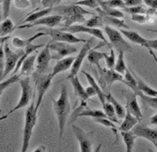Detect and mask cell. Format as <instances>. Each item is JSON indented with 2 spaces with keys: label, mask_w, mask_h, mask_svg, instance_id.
<instances>
[{
  "label": "cell",
  "mask_w": 157,
  "mask_h": 152,
  "mask_svg": "<svg viewBox=\"0 0 157 152\" xmlns=\"http://www.w3.org/2000/svg\"><path fill=\"white\" fill-rule=\"evenodd\" d=\"M63 20V16L59 14L48 15V16L46 15L33 23H25V24L18 25L16 27V29H28L38 25H43L47 28H53L59 24Z\"/></svg>",
  "instance_id": "4fadbf2b"
},
{
  "label": "cell",
  "mask_w": 157,
  "mask_h": 152,
  "mask_svg": "<svg viewBox=\"0 0 157 152\" xmlns=\"http://www.w3.org/2000/svg\"><path fill=\"white\" fill-rule=\"evenodd\" d=\"M94 41V37H92L91 39H89L85 43H84L83 46L82 47L81 49L80 50L79 53L75 59V61L73 64L71 71L69 74V76L67 77L66 80H69L73 77L77 76V73L79 72V70L81 68V65L83 64V62L85 60L86 56H87L89 52L92 49V45Z\"/></svg>",
  "instance_id": "8fae6325"
},
{
  "label": "cell",
  "mask_w": 157,
  "mask_h": 152,
  "mask_svg": "<svg viewBox=\"0 0 157 152\" xmlns=\"http://www.w3.org/2000/svg\"><path fill=\"white\" fill-rule=\"evenodd\" d=\"M119 30L125 37L127 38L129 41L133 43V44L144 47V48L148 49V40L143 37L142 36H140L139 33L135 32V31L125 29H120Z\"/></svg>",
  "instance_id": "ffe728a7"
},
{
  "label": "cell",
  "mask_w": 157,
  "mask_h": 152,
  "mask_svg": "<svg viewBox=\"0 0 157 152\" xmlns=\"http://www.w3.org/2000/svg\"><path fill=\"white\" fill-rule=\"evenodd\" d=\"M35 79L37 92V101L35 104V110L38 111L39 107L42 103L45 94L52 85L53 77L51 73L48 74V75H43V74H38L36 73L35 76Z\"/></svg>",
  "instance_id": "9c48e42d"
},
{
  "label": "cell",
  "mask_w": 157,
  "mask_h": 152,
  "mask_svg": "<svg viewBox=\"0 0 157 152\" xmlns=\"http://www.w3.org/2000/svg\"><path fill=\"white\" fill-rule=\"evenodd\" d=\"M137 96L138 95L133 92L131 94L128 95L127 97L126 107L128 108L129 111H131L133 115L135 116L136 118H138L139 121H141L143 119V115L139 106L138 101H137Z\"/></svg>",
  "instance_id": "d6986e66"
},
{
  "label": "cell",
  "mask_w": 157,
  "mask_h": 152,
  "mask_svg": "<svg viewBox=\"0 0 157 152\" xmlns=\"http://www.w3.org/2000/svg\"><path fill=\"white\" fill-rule=\"evenodd\" d=\"M15 29H16V27L15 26L11 19L8 18L3 19L1 23V28H0V36H1V37L8 36Z\"/></svg>",
  "instance_id": "d6a6232c"
},
{
  "label": "cell",
  "mask_w": 157,
  "mask_h": 152,
  "mask_svg": "<svg viewBox=\"0 0 157 152\" xmlns=\"http://www.w3.org/2000/svg\"><path fill=\"white\" fill-rule=\"evenodd\" d=\"M73 134L79 145L81 152H91L93 149V131L85 132L75 124H72Z\"/></svg>",
  "instance_id": "7c38bea8"
},
{
  "label": "cell",
  "mask_w": 157,
  "mask_h": 152,
  "mask_svg": "<svg viewBox=\"0 0 157 152\" xmlns=\"http://www.w3.org/2000/svg\"><path fill=\"white\" fill-rule=\"evenodd\" d=\"M39 31H42L47 33L48 36H49L52 38V41L66 42L69 44H78V43H85L87 40H83V39L78 38L76 37L72 33H70L66 31L61 30L59 28H40L38 29Z\"/></svg>",
  "instance_id": "5b68a950"
},
{
  "label": "cell",
  "mask_w": 157,
  "mask_h": 152,
  "mask_svg": "<svg viewBox=\"0 0 157 152\" xmlns=\"http://www.w3.org/2000/svg\"><path fill=\"white\" fill-rule=\"evenodd\" d=\"M97 11L99 13V15L101 18L103 19L104 23H106L108 25L116 27V28H120V29H129V27L125 23L124 21L122 19L118 18L115 17L110 16V15H106L103 14L102 11H100L99 9V7L96 9Z\"/></svg>",
  "instance_id": "7402d4cb"
},
{
  "label": "cell",
  "mask_w": 157,
  "mask_h": 152,
  "mask_svg": "<svg viewBox=\"0 0 157 152\" xmlns=\"http://www.w3.org/2000/svg\"><path fill=\"white\" fill-rule=\"evenodd\" d=\"M75 59V57L68 56L57 60L53 68L52 72L51 73L53 78L57 76L58 74L67 71L68 69L71 68Z\"/></svg>",
  "instance_id": "ac0fdd59"
},
{
  "label": "cell",
  "mask_w": 157,
  "mask_h": 152,
  "mask_svg": "<svg viewBox=\"0 0 157 152\" xmlns=\"http://www.w3.org/2000/svg\"><path fill=\"white\" fill-rule=\"evenodd\" d=\"M155 15H156V16L157 17V10H156V12H155Z\"/></svg>",
  "instance_id": "680465c9"
},
{
  "label": "cell",
  "mask_w": 157,
  "mask_h": 152,
  "mask_svg": "<svg viewBox=\"0 0 157 152\" xmlns=\"http://www.w3.org/2000/svg\"><path fill=\"white\" fill-rule=\"evenodd\" d=\"M52 60V52L50 50L48 43L37 55L36 60V73L38 74H44L48 70L50 61Z\"/></svg>",
  "instance_id": "5bb4252c"
},
{
  "label": "cell",
  "mask_w": 157,
  "mask_h": 152,
  "mask_svg": "<svg viewBox=\"0 0 157 152\" xmlns=\"http://www.w3.org/2000/svg\"><path fill=\"white\" fill-rule=\"evenodd\" d=\"M143 3L149 8L155 10H157V0H143Z\"/></svg>",
  "instance_id": "f907efd6"
},
{
  "label": "cell",
  "mask_w": 157,
  "mask_h": 152,
  "mask_svg": "<svg viewBox=\"0 0 157 152\" xmlns=\"http://www.w3.org/2000/svg\"><path fill=\"white\" fill-rule=\"evenodd\" d=\"M147 30H148V31H150V32H152L157 33V29H148Z\"/></svg>",
  "instance_id": "6f0895ef"
},
{
  "label": "cell",
  "mask_w": 157,
  "mask_h": 152,
  "mask_svg": "<svg viewBox=\"0 0 157 152\" xmlns=\"http://www.w3.org/2000/svg\"><path fill=\"white\" fill-rule=\"evenodd\" d=\"M104 31L112 48H115L118 52H123L126 53L132 52V46L124 40V36L120 30L107 25L105 27Z\"/></svg>",
  "instance_id": "3957f363"
},
{
  "label": "cell",
  "mask_w": 157,
  "mask_h": 152,
  "mask_svg": "<svg viewBox=\"0 0 157 152\" xmlns=\"http://www.w3.org/2000/svg\"><path fill=\"white\" fill-rule=\"evenodd\" d=\"M37 54L35 53L33 55H30L23 61L20 68L21 76L29 77L33 72L35 62H36Z\"/></svg>",
  "instance_id": "d4e9b609"
},
{
  "label": "cell",
  "mask_w": 157,
  "mask_h": 152,
  "mask_svg": "<svg viewBox=\"0 0 157 152\" xmlns=\"http://www.w3.org/2000/svg\"><path fill=\"white\" fill-rule=\"evenodd\" d=\"M126 7H133L143 5V0H123Z\"/></svg>",
  "instance_id": "681fc988"
},
{
  "label": "cell",
  "mask_w": 157,
  "mask_h": 152,
  "mask_svg": "<svg viewBox=\"0 0 157 152\" xmlns=\"http://www.w3.org/2000/svg\"><path fill=\"white\" fill-rule=\"evenodd\" d=\"M107 101H110L112 103L115 110L116 111L117 115L119 119H123L126 115V109H125L111 93L107 94Z\"/></svg>",
  "instance_id": "836d02e7"
},
{
  "label": "cell",
  "mask_w": 157,
  "mask_h": 152,
  "mask_svg": "<svg viewBox=\"0 0 157 152\" xmlns=\"http://www.w3.org/2000/svg\"><path fill=\"white\" fill-rule=\"evenodd\" d=\"M49 44L51 52L55 53L52 54V60H61L62 58L71 56L77 51L75 47L71 45L69 43L51 40Z\"/></svg>",
  "instance_id": "ba28073f"
},
{
  "label": "cell",
  "mask_w": 157,
  "mask_h": 152,
  "mask_svg": "<svg viewBox=\"0 0 157 152\" xmlns=\"http://www.w3.org/2000/svg\"><path fill=\"white\" fill-rule=\"evenodd\" d=\"M81 117H90L93 118H107L104 111L101 110H91V109H86V110L84 109L83 110L75 115V119Z\"/></svg>",
  "instance_id": "1f68e13d"
},
{
  "label": "cell",
  "mask_w": 157,
  "mask_h": 152,
  "mask_svg": "<svg viewBox=\"0 0 157 152\" xmlns=\"http://www.w3.org/2000/svg\"><path fill=\"white\" fill-rule=\"evenodd\" d=\"M3 50L5 55V68L4 71L1 76V79H4V77L11 72H13L17 66L20 58L24 53V50L20 49L17 52H13L10 48L7 42L3 45Z\"/></svg>",
  "instance_id": "8992f818"
},
{
  "label": "cell",
  "mask_w": 157,
  "mask_h": 152,
  "mask_svg": "<svg viewBox=\"0 0 157 152\" xmlns=\"http://www.w3.org/2000/svg\"><path fill=\"white\" fill-rule=\"evenodd\" d=\"M45 44H31L30 45H29L28 46H27L26 48L24 49V53H23V55L22 56V57L20 58V60H19V62L17 64L16 68L14 69V71L13 72V74H15L18 72V71L21 68V66L23 64V61H24L27 57H29L31 53L33 52H35L37 49H38L39 48H43V47H45Z\"/></svg>",
  "instance_id": "83f0119b"
},
{
  "label": "cell",
  "mask_w": 157,
  "mask_h": 152,
  "mask_svg": "<svg viewBox=\"0 0 157 152\" xmlns=\"http://www.w3.org/2000/svg\"><path fill=\"white\" fill-rule=\"evenodd\" d=\"M21 75L20 74H13V76L9 79L6 80L2 81L1 84H0V95H2L3 92H4L7 88H8L11 85H13L17 82H19L21 80Z\"/></svg>",
  "instance_id": "74e56055"
},
{
  "label": "cell",
  "mask_w": 157,
  "mask_h": 152,
  "mask_svg": "<svg viewBox=\"0 0 157 152\" xmlns=\"http://www.w3.org/2000/svg\"><path fill=\"white\" fill-rule=\"evenodd\" d=\"M148 52H149V53H150L151 55L152 56V57L153 58H154V60H155V61L157 63V57H156V56L155 55V53H154V52H153V51H152V49H149Z\"/></svg>",
  "instance_id": "9f6ffc18"
},
{
  "label": "cell",
  "mask_w": 157,
  "mask_h": 152,
  "mask_svg": "<svg viewBox=\"0 0 157 152\" xmlns=\"http://www.w3.org/2000/svg\"><path fill=\"white\" fill-rule=\"evenodd\" d=\"M33 100V101H31L25 111L21 152H26L28 150L34 127L37 123L38 111L35 110V105Z\"/></svg>",
  "instance_id": "7a4b0ae2"
},
{
  "label": "cell",
  "mask_w": 157,
  "mask_h": 152,
  "mask_svg": "<svg viewBox=\"0 0 157 152\" xmlns=\"http://www.w3.org/2000/svg\"><path fill=\"white\" fill-rule=\"evenodd\" d=\"M132 72L137 80V83H138V89L139 91L142 92L144 94L148 95L157 96V90L153 89L151 86H149V85L147 83H145L140 77L136 75V73L134 71L132 70Z\"/></svg>",
  "instance_id": "4dcf8cb0"
},
{
  "label": "cell",
  "mask_w": 157,
  "mask_h": 152,
  "mask_svg": "<svg viewBox=\"0 0 157 152\" xmlns=\"http://www.w3.org/2000/svg\"><path fill=\"white\" fill-rule=\"evenodd\" d=\"M148 50L154 49L157 51V39L155 40H148Z\"/></svg>",
  "instance_id": "f5cc1de1"
},
{
  "label": "cell",
  "mask_w": 157,
  "mask_h": 152,
  "mask_svg": "<svg viewBox=\"0 0 157 152\" xmlns=\"http://www.w3.org/2000/svg\"><path fill=\"white\" fill-rule=\"evenodd\" d=\"M105 3L108 6L115 9H122L126 7L123 0H105Z\"/></svg>",
  "instance_id": "ee69618b"
},
{
  "label": "cell",
  "mask_w": 157,
  "mask_h": 152,
  "mask_svg": "<svg viewBox=\"0 0 157 152\" xmlns=\"http://www.w3.org/2000/svg\"><path fill=\"white\" fill-rule=\"evenodd\" d=\"M69 80L71 83L74 90L75 96L79 98L81 100L87 101L89 99V97L87 95V93H86V89L82 85L77 76L71 77Z\"/></svg>",
  "instance_id": "484cf974"
},
{
  "label": "cell",
  "mask_w": 157,
  "mask_h": 152,
  "mask_svg": "<svg viewBox=\"0 0 157 152\" xmlns=\"http://www.w3.org/2000/svg\"><path fill=\"white\" fill-rule=\"evenodd\" d=\"M93 120L97 123L101 124L102 126H104L107 127L111 128V130L113 131L114 134L116 136V139L117 142L119 140V138H118V130L117 129V127L115 126V125L114 124L113 122H112L111 120H110L107 118H93Z\"/></svg>",
  "instance_id": "ab89813d"
},
{
  "label": "cell",
  "mask_w": 157,
  "mask_h": 152,
  "mask_svg": "<svg viewBox=\"0 0 157 152\" xmlns=\"http://www.w3.org/2000/svg\"><path fill=\"white\" fill-rule=\"evenodd\" d=\"M31 0H13L15 6L18 9L25 10L31 6Z\"/></svg>",
  "instance_id": "7dc6e473"
},
{
  "label": "cell",
  "mask_w": 157,
  "mask_h": 152,
  "mask_svg": "<svg viewBox=\"0 0 157 152\" xmlns=\"http://www.w3.org/2000/svg\"><path fill=\"white\" fill-rule=\"evenodd\" d=\"M103 107L105 114L108 119L111 120L114 123H119V119H118L119 118L117 115L115 108L110 101H107Z\"/></svg>",
  "instance_id": "f35d334b"
},
{
  "label": "cell",
  "mask_w": 157,
  "mask_h": 152,
  "mask_svg": "<svg viewBox=\"0 0 157 152\" xmlns=\"http://www.w3.org/2000/svg\"><path fill=\"white\" fill-rule=\"evenodd\" d=\"M104 21L101 18L100 15H94L92 18L89 19L88 20H86L84 23L85 25L90 27V28H99L100 27L103 25Z\"/></svg>",
  "instance_id": "60d3db41"
},
{
  "label": "cell",
  "mask_w": 157,
  "mask_h": 152,
  "mask_svg": "<svg viewBox=\"0 0 157 152\" xmlns=\"http://www.w3.org/2000/svg\"><path fill=\"white\" fill-rule=\"evenodd\" d=\"M99 75V83L101 88L104 89H107L110 91L113 84L117 81L124 83L123 75L117 72L115 69L103 68L101 71L98 72Z\"/></svg>",
  "instance_id": "30bf717a"
},
{
  "label": "cell",
  "mask_w": 157,
  "mask_h": 152,
  "mask_svg": "<svg viewBox=\"0 0 157 152\" xmlns=\"http://www.w3.org/2000/svg\"><path fill=\"white\" fill-rule=\"evenodd\" d=\"M121 135L122 136L123 140L125 144V146H126V151H132L135 140L138 137L133 133L132 130L128 131H121Z\"/></svg>",
  "instance_id": "f1b7e54d"
},
{
  "label": "cell",
  "mask_w": 157,
  "mask_h": 152,
  "mask_svg": "<svg viewBox=\"0 0 157 152\" xmlns=\"http://www.w3.org/2000/svg\"><path fill=\"white\" fill-rule=\"evenodd\" d=\"M61 30L66 31L73 34L77 33H87L92 37H96L99 39L101 41L105 42L106 44L108 45L109 48H112V46L110 44V43L108 42L107 40L106 39L104 36L103 31L99 28H90V27L86 26L85 25H79V24H75L69 27H62L59 28Z\"/></svg>",
  "instance_id": "52a82bcc"
},
{
  "label": "cell",
  "mask_w": 157,
  "mask_h": 152,
  "mask_svg": "<svg viewBox=\"0 0 157 152\" xmlns=\"http://www.w3.org/2000/svg\"><path fill=\"white\" fill-rule=\"evenodd\" d=\"M127 69L128 68L127 67V65L125 64L124 61V52H119L114 69L117 72L121 74V75H124Z\"/></svg>",
  "instance_id": "8d00e7d4"
},
{
  "label": "cell",
  "mask_w": 157,
  "mask_h": 152,
  "mask_svg": "<svg viewBox=\"0 0 157 152\" xmlns=\"http://www.w3.org/2000/svg\"><path fill=\"white\" fill-rule=\"evenodd\" d=\"M104 60L105 61L106 65L108 69H113L115 68L116 64V57L115 51H114L113 48H110V53L107 54L105 53V57Z\"/></svg>",
  "instance_id": "b9f144b4"
},
{
  "label": "cell",
  "mask_w": 157,
  "mask_h": 152,
  "mask_svg": "<svg viewBox=\"0 0 157 152\" xmlns=\"http://www.w3.org/2000/svg\"><path fill=\"white\" fill-rule=\"evenodd\" d=\"M148 15L147 14H133L131 15V20L139 24L147 23Z\"/></svg>",
  "instance_id": "bcb514c9"
},
{
  "label": "cell",
  "mask_w": 157,
  "mask_h": 152,
  "mask_svg": "<svg viewBox=\"0 0 157 152\" xmlns=\"http://www.w3.org/2000/svg\"><path fill=\"white\" fill-rule=\"evenodd\" d=\"M45 36H48L46 33H45L44 32H42V31H39L38 33L35 34L34 36L27 39H21L19 37H15L12 39L11 44H12L13 47L17 49H25L27 46H28L29 45L32 44V43L35 40H37V38Z\"/></svg>",
  "instance_id": "44dd1931"
},
{
  "label": "cell",
  "mask_w": 157,
  "mask_h": 152,
  "mask_svg": "<svg viewBox=\"0 0 157 152\" xmlns=\"http://www.w3.org/2000/svg\"><path fill=\"white\" fill-rule=\"evenodd\" d=\"M62 1L63 0H41V3L43 7L46 8V7H53Z\"/></svg>",
  "instance_id": "c3c4849f"
},
{
  "label": "cell",
  "mask_w": 157,
  "mask_h": 152,
  "mask_svg": "<svg viewBox=\"0 0 157 152\" xmlns=\"http://www.w3.org/2000/svg\"><path fill=\"white\" fill-rule=\"evenodd\" d=\"M127 87L130 88L131 90L135 93L139 91L138 83L135 76L133 74L132 70L128 68L127 69L126 72L124 74V83Z\"/></svg>",
  "instance_id": "f546056e"
},
{
  "label": "cell",
  "mask_w": 157,
  "mask_h": 152,
  "mask_svg": "<svg viewBox=\"0 0 157 152\" xmlns=\"http://www.w3.org/2000/svg\"><path fill=\"white\" fill-rule=\"evenodd\" d=\"M149 122H150V123L151 125L157 126V113L156 114H155L154 115L151 117L150 119H149Z\"/></svg>",
  "instance_id": "db71d44e"
},
{
  "label": "cell",
  "mask_w": 157,
  "mask_h": 152,
  "mask_svg": "<svg viewBox=\"0 0 157 152\" xmlns=\"http://www.w3.org/2000/svg\"><path fill=\"white\" fill-rule=\"evenodd\" d=\"M45 150H46V148H45V146H39L38 147H37L36 149L34 150V151L35 152H37V151L38 152H44V151H45Z\"/></svg>",
  "instance_id": "11a10c76"
},
{
  "label": "cell",
  "mask_w": 157,
  "mask_h": 152,
  "mask_svg": "<svg viewBox=\"0 0 157 152\" xmlns=\"http://www.w3.org/2000/svg\"><path fill=\"white\" fill-rule=\"evenodd\" d=\"M105 45H107L105 42L102 41L100 42L99 44H98L97 46L94 47V48H92V49L89 52L88 55L87 56V60L90 64H91L93 65H95L97 68L98 69V72H100L102 70L101 66L100 64V61L104 59L105 57V52H100L97 51V49L100 48L101 47Z\"/></svg>",
  "instance_id": "e0dca14e"
},
{
  "label": "cell",
  "mask_w": 157,
  "mask_h": 152,
  "mask_svg": "<svg viewBox=\"0 0 157 152\" xmlns=\"http://www.w3.org/2000/svg\"><path fill=\"white\" fill-rule=\"evenodd\" d=\"M139 122V119L133 115L128 108L126 107V115L123 118V122L121 124L119 130L121 131H131L138 124Z\"/></svg>",
  "instance_id": "cb8c5ba5"
},
{
  "label": "cell",
  "mask_w": 157,
  "mask_h": 152,
  "mask_svg": "<svg viewBox=\"0 0 157 152\" xmlns=\"http://www.w3.org/2000/svg\"><path fill=\"white\" fill-rule=\"evenodd\" d=\"M52 103L53 111L58 121L59 131V137L61 139L64 134L65 123L69 118L71 111V105L66 85H61L59 97L57 99L52 98Z\"/></svg>",
  "instance_id": "6da1fadb"
},
{
  "label": "cell",
  "mask_w": 157,
  "mask_h": 152,
  "mask_svg": "<svg viewBox=\"0 0 157 152\" xmlns=\"http://www.w3.org/2000/svg\"><path fill=\"white\" fill-rule=\"evenodd\" d=\"M53 11L57 13V14L61 15L63 17L73 15H95L92 12L84 10L81 6L75 4V3L73 5L57 6L55 8L53 7Z\"/></svg>",
  "instance_id": "2e32d148"
},
{
  "label": "cell",
  "mask_w": 157,
  "mask_h": 152,
  "mask_svg": "<svg viewBox=\"0 0 157 152\" xmlns=\"http://www.w3.org/2000/svg\"><path fill=\"white\" fill-rule=\"evenodd\" d=\"M31 1H35V0H31Z\"/></svg>",
  "instance_id": "91938a15"
},
{
  "label": "cell",
  "mask_w": 157,
  "mask_h": 152,
  "mask_svg": "<svg viewBox=\"0 0 157 152\" xmlns=\"http://www.w3.org/2000/svg\"><path fill=\"white\" fill-rule=\"evenodd\" d=\"M53 10V7H46V8H44L43 10H41L39 11H34V12L31 13L29 14L28 16L21 21V23L25 24V23H33L35 21L38 20V19L44 18L46 15H49L51 14Z\"/></svg>",
  "instance_id": "4316f807"
},
{
  "label": "cell",
  "mask_w": 157,
  "mask_h": 152,
  "mask_svg": "<svg viewBox=\"0 0 157 152\" xmlns=\"http://www.w3.org/2000/svg\"><path fill=\"white\" fill-rule=\"evenodd\" d=\"M132 131L138 138H142L148 140L155 146L157 150V130L152 129L143 125L137 124Z\"/></svg>",
  "instance_id": "9a60e30c"
},
{
  "label": "cell",
  "mask_w": 157,
  "mask_h": 152,
  "mask_svg": "<svg viewBox=\"0 0 157 152\" xmlns=\"http://www.w3.org/2000/svg\"><path fill=\"white\" fill-rule=\"evenodd\" d=\"M85 15H73L69 16L63 17V27H69L76 23H83L86 21Z\"/></svg>",
  "instance_id": "e575fe53"
},
{
  "label": "cell",
  "mask_w": 157,
  "mask_h": 152,
  "mask_svg": "<svg viewBox=\"0 0 157 152\" xmlns=\"http://www.w3.org/2000/svg\"><path fill=\"white\" fill-rule=\"evenodd\" d=\"M19 84H20V86L21 88V93L18 103H17L16 106H15L12 110H11L7 114L2 116V118H0V120L4 119L15 111L29 106L33 95V91L30 84L29 77H24V78L21 79V80L19 81Z\"/></svg>",
  "instance_id": "277c9868"
},
{
  "label": "cell",
  "mask_w": 157,
  "mask_h": 152,
  "mask_svg": "<svg viewBox=\"0 0 157 152\" xmlns=\"http://www.w3.org/2000/svg\"><path fill=\"white\" fill-rule=\"evenodd\" d=\"M75 4L80 6L87 7L89 8L95 10L98 7H99V3L98 0H79V1L75 3Z\"/></svg>",
  "instance_id": "7bdbcfd3"
},
{
  "label": "cell",
  "mask_w": 157,
  "mask_h": 152,
  "mask_svg": "<svg viewBox=\"0 0 157 152\" xmlns=\"http://www.w3.org/2000/svg\"><path fill=\"white\" fill-rule=\"evenodd\" d=\"M11 0H2V1L3 19H5L9 16L11 8Z\"/></svg>",
  "instance_id": "f6af8a7d"
},
{
  "label": "cell",
  "mask_w": 157,
  "mask_h": 152,
  "mask_svg": "<svg viewBox=\"0 0 157 152\" xmlns=\"http://www.w3.org/2000/svg\"><path fill=\"white\" fill-rule=\"evenodd\" d=\"M82 73H83L86 77V79L88 81L90 85H91V86L93 87L94 89H95L98 98H99L102 106H104L107 101V94H106V93H104L103 90L102 89V88L97 83L96 80L94 79V77L91 75V74L83 71V70L82 71Z\"/></svg>",
  "instance_id": "603a6c76"
},
{
  "label": "cell",
  "mask_w": 157,
  "mask_h": 152,
  "mask_svg": "<svg viewBox=\"0 0 157 152\" xmlns=\"http://www.w3.org/2000/svg\"><path fill=\"white\" fill-rule=\"evenodd\" d=\"M85 89H86V93H87V95L89 97V99L91 98V97L93 96L97 95V92L95 91V89H94V88L92 87L91 85L87 87Z\"/></svg>",
  "instance_id": "816d5d0a"
},
{
  "label": "cell",
  "mask_w": 157,
  "mask_h": 152,
  "mask_svg": "<svg viewBox=\"0 0 157 152\" xmlns=\"http://www.w3.org/2000/svg\"><path fill=\"white\" fill-rule=\"evenodd\" d=\"M136 94L140 97L144 105L155 110H157V96L148 95L139 90L136 93Z\"/></svg>",
  "instance_id": "d590c367"
}]
</instances>
